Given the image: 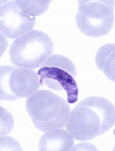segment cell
I'll use <instances>...</instances> for the list:
<instances>
[{"label":"cell","instance_id":"6da1fadb","mask_svg":"<svg viewBox=\"0 0 115 151\" xmlns=\"http://www.w3.org/2000/svg\"><path fill=\"white\" fill-rule=\"evenodd\" d=\"M115 123L114 105L105 98L93 96L77 104L69 113L65 127L74 139L84 142L105 133Z\"/></svg>","mask_w":115,"mask_h":151},{"label":"cell","instance_id":"7a4b0ae2","mask_svg":"<svg viewBox=\"0 0 115 151\" xmlns=\"http://www.w3.org/2000/svg\"><path fill=\"white\" fill-rule=\"evenodd\" d=\"M25 106L34 126L44 132L64 127L70 111L64 99L48 90H37L27 98Z\"/></svg>","mask_w":115,"mask_h":151},{"label":"cell","instance_id":"3957f363","mask_svg":"<svg viewBox=\"0 0 115 151\" xmlns=\"http://www.w3.org/2000/svg\"><path fill=\"white\" fill-rule=\"evenodd\" d=\"M54 50L52 40L46 33L33 30L16 38L9 51L11 62L17 67L37 68Z\"/></svg>","mask_w":115,"mask_h":151},{"label":"cell","instance_id":"277c9868","mask_svg":"<svg viewBox=\"0 0 115 151\" xmlns=\"http://www.w3.org/2000/svg\"><path fill=\"white\" fill-rule=\"evenodd\" d=\"M37 75L42 86L45 84L52 90L65 91L70 104L78 101V88L75 81L76 69L68 57L59 54L50 56L40 66Z\"/></svg>","mask_w":115,"mask_h":151},{"label":"cell","instance_id":"5b68a950","mask_svg":"<svg viewBox=\"0 0 115 151\" xmlns=\"http://www.w3.org/2000/svg\"><path fill=\"white\" fill-rule=\"evenodd\" d=\"M114 1H78L75 22L80 31L92 37L108 34L114 23Z\"/></svg>","mask_w":115,"mask_h":151},{"label":"cell","instance_id":"8992f818","mask_svg":"<svg viewBox=\"0 0 115 151\" xmlns=\"http://www.w3.org/2000/svg\"><path fill=\"white\" fill-rule=\"evenodd\" d=\"M0 74L1 100L13 101L28 98L40 87L39 76L32 69L2 66Z\"/></svg>","mask_w":115,"mask_h":151},{"label":"cell","instance_id":"52a82bcc","mask_svg":"<svg viewBox=\"0 0 115 151\" xmlns=\"http://www.w3.org/2000/svg\"><path fill=\"white\" fill-rule=\"evenodd\" d=\"M36 17L22 12L14 1H2L0 5V30L5 37L15 39L34 28Z\"/></svg>","mask_w":115,"mask_h":151},{"label":"cell","instance_id":"ba28073f","mask_svg":"<svg viewBox=\"0 0 115 151\" xmlns=\"http://www.w3.org/2000/svg\"><path fill=\"white\" fill-rule=\"evenodd\" d=\"M74 146V138L63 128L45 132L39 143V150L42 151H72Z\"/></svg>","mask_w":115,"mask_h":151},{"label":"cell","instance_id":"9c48e42d","mask_svg":"<svg viewBox=\"0 0 115 151\" xmlns=\"http://www.w3.org/2000/svg\"><path fill=\"white\" fill-rule=\"evenodd\" d=\"M97 66L109 80L115 81V44H107L98 50L95 58Z\"/></svg>","mask_w":115,"mask_h":151},{"label":"cell","instance_id":"30bf717a","mask_svg":"<svg viewBox=\"0 0 115 151\" xmlns=\"http://www.w3.org/2000/svg\"><path fill=\"white\" fill-rule=\"evenodd\" d=\"M15 4L22 12L28 16H40L49 8L52 1H21L15 0Z\"/></svg>","mask_w":115,"mask_h":151},{"label":"cell","instance_id":"8fae6325","mask_svg":"<svg viewBox=\"0 0 115 151\" xmlns=\"http://www.w3.org/2000/svg\"><path fill=\"white\" fill-rule=\"evenodd\" d=\"M1 137L9 134L13 129L14 121L13 116L8 111H5V114L1 109Z\"/></svg>","mask_w":115,"mask_h":151},{"label":"cell","instance_id":"7c38bea8","mask_svg":"<svg viewBox=\"0 0 115 151\" xmlns=\"http://www.w3.org/2000/svg\"><path fill=\"white\" fill-rule=\"evenodd\" d=\"M22 151L19 143L14 139L9 137H1V151Z\"/></svg>","mask_w":115,"mask_h":151}]
</instances>
